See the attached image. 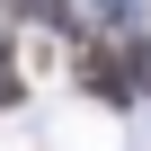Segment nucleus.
<instances>
[{
  "mask_svg": "<svg viewBox=\"0 0 151 151\" xmlns=\"http://www.w3.org/2000/svg\"><path fill=\"white\" fill-rule=\"evenodd\" d=\"M18 9H27V18H62V0H18Z\"/></svg>",
  "mask_w": 151,
  "mask_h": 151,
  "instance_id": "nucleus-2",
  "label": "nucleus"
},
{
  "mask_svg": "<svg viewBox=\"0 0 151 151\" xmlns=\"http://www.w3.org/2000/svg\"><path fill=\"white\" fill-rule=\"evenodd\" d=\"M71 71H80V89H89L98 107H133V89H124V36L80 45V53H71Z\"/></svg>",
  "mask_w": 151,
  "mask_h": 151,
  "instance_id": "nucleus-1",
  "label": "nucleus"
}]
</instances>
